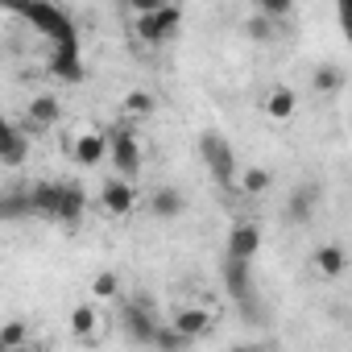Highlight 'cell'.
Wrapping results in <instances>:
<instances>
[{
    "label": "cell",
    "mask_w": 352,
    "mask_h": 352,
    "mask_svg": "<svg viewBox=\"0 0 352 352\" xmlns=\"http://www.w3.org/2000/svg\"><path fill=\"white\" fill-rule=\"evenodd\" d=\"M25 157H30V137L9 116H0V162H5V166H21Z\"/></svg>",
    "instance_id": "11"
},
{
    "label": "cell",
    "mask_w": 352,
    "mask_h": 352,
    "mask_svg": "<svg viewBox=\"0 0 352 352\" xmlns=\"http://www.w3.org/2000/svg\"><path fill=\"white\" fill-rule=\"evenodd\" d=\"M120 331H124L133 344H141V348H153L157 315H153V302H149L145 294H137V298H129V302L120 307Z\"/></svg>",
    "instance_id": "3"
},
{
    "label": "cell",
    "mask_w": 352,
    "mask_h": 352,
    "mask_svg": "<svg viewBox=\"0 0 352 352\" xmlns=\"http://www.w3.org/2000/svg\"><path fill=\"white\" fill-rule=\"evenodd\" d=\"M0 352H34V348H0Z\"/></svg>",
    "instance_id": "31"
},
{
    "label": "cell",
    "mask_w": 352,
    "mask_h": 352,
    "mask_svg": "<svg viewBox=\"0 0 352 352\" xmlns=\"http://www.w3.org/2000/svg\"><path fill=\"white\" fill-rule=\"evenodd\" d=\"M174 331H179L183 340H199V336H208L212 331V311L208 307H183L179 315H174V323H170Z\"/></svg>",
    "instance_id": "15"
},
{
    "label": "cell",
    "mask_w": 352,
    "mask_h": 352,
    "mask_svg": "<svg viewBox=\"0 0 352 352\" xmlns=\"http://www.w3.org/2000/svg\"><path fill=\"white\" fill-rule=\"evenodd\" d=\"M83 216H87V191H83L79 183H58V212H54V224L75 228Z\"/></svg>",
    "instance_id": "10"
},
{
    "label": "cell",
    "mask_w": 352,
    "mask_h": 352,
    "mask_svg": "<svg viewBox=\"0 0 352 352\" xmlns=\"http://www.w3.org/2000/svg\"><path fill=\"white\" fill-rule=\"evenodd\" d=\"M17 13H21L38 34H46L50 46H79V25H75V17H71L67 9L46 5V0H30V5H21Z\"/></svg>",
    "instance_id": "1"
},
{
    "label": "cell",
    "mask_w": 352,
    "mask_h": 352,
    "mask_svg": "<svg viewBox=\"0 0 352 352\" xmlns=\"http://www.w3.org/2000/svg\"><path fill=\"white\" fill-rule=\"evenodd\" d=\"M25 120H30V129H54L63 120V100L54 91H38L25 108Z\"/></svg>",
    "instance_id": "12"
},
{
    "label": "cell",
    "mask_w": 352,
    "mask_h": 352,
    "mask_svg": "<svg viewBox=\"0 0 352 352\" xmlns=\"http://www.w3.org/2000/svg\"><path fill=\"white\" fill-rule=\"evenodd\" d=\"M100 208L108 216H129L137 208V187L129 179H116V174H112V179L100 187Z\"/></svg>",
    "instance_id": "8"
},
{
    "label": "cell",
    "mask_w": 352,
    "mask_h": 352,
    "mask_svg": "<svg viewBox=\"0 0 352 352\" xmlns=\"http://www.w3.org/2000/svg\"><path fill=\"white\" fill-rule=\"evenodd\" d=\"M179 25H183V9H179V5H162L157 13L137 17V21H133V34H137L145 46H157V42H166V38L179 34Z\"/></svg>",
    "instance_id": "5"
},
{
    "label": "cell",
    "mask_w": 352,
    "mask_h": 352,
    "mask_svg": "<svg viewBox=\"0 0 352 352\" xmlns=\"http://www.w3.org/2000/svg\"><path fill=\"white\" fill-rule=\"evenodd\" d=\"M261 17H265V21H286V17H294V0H261Z\"/></svg>",
    "instance_id": "27"
},
{
    "label": "cell",
    "mask_w": 352,
    "mask_h": 352,
    "mask_svg": "<svg viewBox=\"0 0 352 352\" xmlns=\"http://www.w3.org/2000/svg\"><path fill=\"white\" fill-rule=\"evenodd\" d=\"M104 137H108V157L116 166V179H129L133 183L137 174H141V141H137V133L124 129V124H116Z\"/></svg>",
    "instance_id": "2"
},
{
    "label": "cell",
    "mask_w": 352,
    "mask_h": 352,
    "mask_svg": "<svg viewBox=\"0 0 352 352\" xmlns=\"http://www.w3.org/2000/svg\"><path fill=\"white\" fill-rule=\"evenodd\" d=\"M245 30H249V38H253V42H270V38H274V21H265L261 13H257V17H249V25H245Z\"/></svg>",
    "instance_id": "29"
},
{
    "label": "cell",
    "mask_w": 352,
    "mask_h": 352,
    "mask_svg": "<svg viewBox=\"0 0 352 352\" xmlns=\"http://www.w3.org/2000/svg\"><path fill=\"white\" fill-rule=\"evenodd\" d=\"M116 294H120V278H116V274H96L91 298H116Z\"/></svg>",
    "instance_id": "28"
},
{
    "label": "cell",
    "mask_w": 352,
    "mask_h": 352,
    "mask_svg": "<svg viewBox=\"0 0 352 352\" xmlns=\"http://www.w3.org/2000/svg\"><path fill=\"white\" fill-rule=\"evenodd\" d=\"M30 212V187H5L0 191V220H25Z\"/></svg>",
    "instance_id": "16"
},
{
    "label": "cell",
    "mask_w": 352,
    "mask_h": 352,
    "mask_svg": "<svg viewBox=\"0 0 352 352\" xmlns=\"http://www.w3.org/2000/svg\"><path fill=\"white\" fill-rule=\"evenodd\" d=\"M96 327H100V315H96V307H91V302H79V307L71 311V336L87 340V336H96Z\"/></svg>",
    "instance_id": "22"
},
{
    "label": "cell",
    "mask_w": 352,
    "mask_h": 352,
    "mask_svg": "<svg viewBox=\"0 0 352 352\" xmlns=\"http://www.w3.org/2000/svg\"><path fill=\"white\" fill-rule=\"evenodd\" d=\"M228 352H261L257 344H236V348H228Z\"/></svg>",
    "instance_id": "30"
},
{
    "label": "cell",
    "mask_w": 352,
    "mask_h": 352,
    "mask_svg": "<svg viewBox=\"0 0 352 352\" xmlns=\"http://www.w3.org/2000/svg\"><path fill=\"white\" fill-rule=\"evenodd\" d=\"M46 71L63 83H83L87 79V67H83V42L79 46H50V58H46Z\"/></svg>",
    "instance_id": "6"
},
{
    "label": "cell",
    "mask_w": 352,
    "mask_h": 352,
    "mask_svg": "<svg viewBox=\"0 0 352 352\" xmlns=\"http://www.w3.org/2000/svg\"><path fill=\"white\" fill-rule=\"evenodd\" d=\"M224 286L232 298L253 294V265L249 261H224Z\"/></svg>",
    "instance_id": "18"
},
{
    "label": "cell",
    "mask_w": 352,
    "mask_h": 352,
    "mask_svg": "<svg viewBox=\"0 0 352 352\" xmlns=\"http://www.w3.org/2000/svg\"><path fill=\"white\" fill-rule=\"evenodd\" d=\"M319 199H323V187L319 183L294 187V195L286 199V224H311V216L319 212Z\"/></svg>",
    "instance_id": "9"
},
{
    "label": "cell",
    "mask_w": 352,
    "mask_h": 352,
    "mask_svg": "<svg viewBox=\"0 0 352 352\" xmlns=\"http://www.w3.org/2000/svg\"><path fill=\"white\" fill-rule=\"evenodd\" d=\"M71 157H75V166H100V162L108 157V137H104L100 129L79 133L75 145H71Z\"/></svg>",
    "instance_id": "14"
},
{
    "label": "cell",
    "mask_w": 352,
    "mask_h": 352,
    "mask_svg": "<svg viewBox=\"0 0 352 352\" xmlns=\"http://www.w3.org/2000/svg\"><path fill=\"white\" fill-rule=\"evenodd\" d=\"M187 344H191V340H183L170 323H166V327L157 323V331H153V352H187Z\"/></svg>",
    "instance_id": "26"
},
{
    "label": "cell",
    "mask_w": 352,
    "mask_h": 352,
    "mask_svg": "<svg viewBox=\"0 0 352 352\" xmlns=\"http://www.w3.org/2000/svg\"><path fill=\"white\" fill-rule=\"evenodd\" d=\"M120 108H124L129 116H153L157 100H153V91H145V87H133V91L120 100Z\"/></svg>",
    "instance_id": "23"
},
{
    "label": "cell",
    "mask_w": 352,
    "mask_h": 352,
    "mask_svg": "<svg viewBox=\"0 0 352 352\" xmlns=\"http://www.w3.org/2000/svg\"><path fill=\"white\" fill-rule=\"evenodd\" d=\"M294 108H298V96H294L290 87H274V91H270V100H265V112H270L274 120H290V116H294Z\"/></svg>",
    "instance_id": "21"
},
{
    "label": "cell",
    "mask_w": 352,
    "mask_h": 352,
    "mask_svg": "<svg viewBox=\"0 0 352 352\" xmlns=\"http://www.w3.org/2000/svg\"><path fill=\"white\" fill-rule=\"evenodd\" d=\"M145 204H149V216L153 220H179L187 212V195L179 187H153V195Z\"/></svg>",
    "instance_id": "13"
},
{
    "label": "cell",
    "mask_w": 352,
    "mask_h": 352,
    "mask_svg": "<svg viewBox=\"0 0 352 352\" xmlns=\"http://www.w3.org/2000/svg\"><path fill=\"white\" fill-rule=\"evenodd\" d=\"M311 87H315L319 96H336V91L344 87V71H340L336 63H323V67H315V75H311Z\"/></svg>",
    "instance_id": "20"
},
{
    "label": "cell",
    "mask_w": 352,
    "mask_h": 352,
    "mask_svg": "<svg viewBox=\"0 0 352 352\" xmlns=\"http://www.w3.org/2000/svg\"><path fill=\"white\" fill-rule=\"evenodd\" d=\"M270 183H274V174H270L265 166H249V170L241 174V191H245V195H265Z\"/></svg>",
    "instance_id": "24"
},
{
    "label": "cell",
    "mask_w": 352,
    "mask_h": 352,
    "mask_svg": "<svg viewBox=\"0 0 352 352\" xmlns=\"http://www.w3.org/2000/svg\"><path fill=\"white\" fill-rule=\"evenodd\" d=\"M30 212L42 220H54L58 212V183H34L30 187Z\"/></svg>",
    "instance_id": "17"
},
{
    "label": "cell",
    "mask_w": 352,
    "mask_h": 352,
    "mask_svg": "<svg viewBox=\"0 0 352 352\" xmlns=\"http://www.w3.org/2000/svg\"><path fill=\"white\" fill-rule=\"evenodd\" d=\"M199 157H204V166H208V174L220 183V187H228L232 179H236V153H232V145L220 137V133H204L199 137Z\"/></svg>",
    "instance_id": "4"
},
{
    "label": "cell",
    "mask_w": 352,
    "mask_h": 352,
    "mask_svg": "<svg viewBox=\"0 0 352 352\" xmlns=\"http://www.w3.org/2000/svg\"><path fill=\"white\" fill-rule=\"evenodd\" d=\"M311 261H315V270H319L323 278H340L344 265H348V253H344V245H319Z\"/></svg>",
    "instance_id": "19"
},
{
    "label": "cell",
    "mask_w": 352,
    "mask_h": 352,
    "mask_svg": "<svg viewBox=\"0 0 352 352\" xmlns=\"http://www.w3.org/2000/svg\"><path fill=\"white\" fill-rule=\"evenodd\" d=\"M25 340H30V323L25 319L0 323V348H25Z\"/></svg>",
    "instance_id": "25"
},
{
    "label": "cell",
    "mask_w": 352,
    "mask_h": 352,
    "mask_svg": "<svg viewBox=\"0 0 352 352\" xmlns=\"http://www.w3.org/2000/svg\"><path fill=\"white\" fill-rule=\"evenodd\" d=\"M261 253V228L253 220H236L232 232H228V261H249Z\"/></svg>",
    "instance_id": "7"
}]
</instances>
